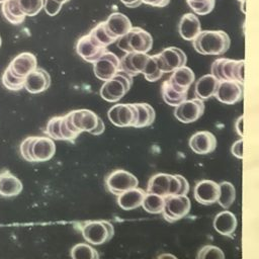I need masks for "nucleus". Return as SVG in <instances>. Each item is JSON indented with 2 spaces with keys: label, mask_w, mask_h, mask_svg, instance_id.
<instances>
[{
  "label": "nucleus",
  "mask_w": 259,
  "mask_h": 259,
  "mask_svg": "<svg viewBox=\"0 0 259 259\" xmlns=\"http://www.w3.org/2000/svg\"><path fill=\"white\" fill-rule=\"evenodd\" d=\"M19 151L28 162H46L55 155L56 145L49 137H28L20 144Z\"/></svg>",
  "instance_id": "1"
},
{
  "label": "nucleus",
  "mask_w": 259,
  "mask_h": 259,
  "mask_svg": "<svg viewBox=\"0 0 259 259\" xmlns=\"http://www.w3.org/2000/svg\"><path fill=\"white\" fill-rule=\"evenodd\" d=\"M231 39L224 30H203L193 39L194 50L201 55H222L230 48Z\"/></svg>",
  "instance_id": "2"
},
{
  "label": "nucleus",
  "mask_w": 259,
  "mask_h": 259,
  "mask_svg": "<svg viewBox=\"0 0 259 259\" xmlns=\"http://www.w3.org/2000/svg\"><path fill=\"white\" fill-rule=\"evenodd\" d=\"M65 116L69 128L77 135H80L82 132H87L91 135L98 136L104 132L102 119L89 109L73 110Z\"/></svg>",
  "instance_id": "3"
},
{
  "label": "nucleus",
  "mask_w": 259,
  "mask_h": 259,
  "mask_svg": "<svg viewBox=\"0 0 259 259\" xmlns=\"http://www.w3.org/2000/svg\"><path fill=\"white\" fill-rule=\"evenodd\" d=\"M153 46L152 35L141 27H132L117 40V47L125 53L147 54Z\"/></svg>",
  "instance_id": "4"
},
{
  "label": "nucleus",
  "mask_w": 259,
  "mask_h": 259,
  "mask_svg": "<svg viewBox=\"0 0 259 259\" xmlns=\"http://www.w3.org/2000/svg\"><path fill=\"white\" fill-rule=\"evenodd\" d=\"M244 60H231L221 58L211 64V75L220 82L236 81L244 83Z\"/></svg>",
  "instance_id": "5"
},
{
  "label": "nucleus",
  "mask_w": 259,
  "mask_h": 259,
  "mask_svg": "<svg viewBox=\"0 0 259 259\" xmlns=\"http://www.w3.org/2000/svg\"><path fill=\"white\" fill-rule=\"evenodd\" d=\"M81 232L87 243L99 246L112 239L114 228L107 221H88L82 225Z\"/></svg>",
  "instance_id": "6"
},
{
  "label": "nucleus",
  "mask_w": 259,
  "mask_h": 259,
  "mask_svg": "<svg viewBox=\"0 0 259 259\" xmlns=\"http://www.w3.org/2000/svg\"><path fill=\"white\" fill-rule=\"evenodd\" d=\"M132 85L133 77L119 72L105 81L100 88V95L108 102H116L127 93Z\"/></svg>",
  "instance_id": "7"
},
{
  "label": "nucleus",
  "mask_w": 259,
  "mask_h": 259,
  "mask_svg": "<svg viewBox=\"0 0 259 259\" xmlns=\"http://www.w3.org/2000/svg\"><path fill=\"white\" fill-rule=\"evenodd\" d=\"M180 190V182L177 174L158 173L153 175L148 182L147 193L159 195L161 197H167L172 195H178Z\"/></svg>",
  "instance_id": "8"
},
{
  "label": "nucleus",
  "mask_w": 259,
  "mask_h": 259,
  "mask_svg": "<svg viewBox=\"0 0 259 259\" xmlns=\"http://www.w3.org/2000/svg\"><path fill=\"white\" fill-rule=\"evenodd\" d=\"M105 185L112 194L119 195L127 190L138 187L139 180L131 172L123 169H117L106 176Z\"/></svg>",
  "instance_id": "9"
},
{
  "label": "nucleus",
  "mask_w": 259,
  "mask_h": 259,
  "mask_svg": "<svg viewBox=\"0 0 259 259\" xmlns=\"http://www.w3.org/2000/svg\"><path fill=\"white\" fill-rule=\"evenodd\" d=\"M191 208V202L187 195H172L165 197L162 211L164 219L168 222H176L185 218Z\"/></svg>",
  "instance_id": "10"
},
{
  "label": "nucleus",
  "mask_w": 259,
  "mask_h": 259,
  "mask_svg": "<svg viewBox=\"0 0 259 259\" xmlns=\"http://www.w3.org/2000/svg\"><path fill=\"white\" fill-rule=\"evenodd\" d=\"M155 56L158 62L159 69L163 74L174 72L175 70L184 67L187 62V57L185 53L175 47L167 48Z\"/></svg>",
  "instance_id": "11"
},
{
  "label": "nucleus",
  "mask_w": 259,
  "mask_h": 259,
  "mask_svg": "<svg viewBox=\"0 0 259 259\" xmlns=\"http://www.w3.org/2000/svg\"><path fill=\"white\" fill-rule=\"evenodd\" d=\"M109 120L118 127L134 126L137 123L138 113L134 103L115 104L109 108L107 112Z\"/></svg>",
  "instance_id": "12"
},
{
  "label": "nucleus",
  "mask_w": 259,
  "mask_h": 259,
  "mask_svg": "<svg viewBox=\"0 0 259 259\" xmlns=\"http://www.w3.org/2000/svg\"><path fill=\"white\" fill-rule=\"evenodd\" d=\"M204 112V102L199 98L184 100L174 109V116L183 123L197 120Z\"/></svg>",
  "instance_id": "13"
},
{
  "label": "nucleus",
  "mask_w": 259,
  "mask_h": 259,
  "mask_svg": "<svg viewBox=\"0 0 259 259\" xmlns=\"http://www.w3.org/2000/svg\"><path fill=\"white\" fill-rule=\"evenodd\" d=\"M118 69L119 58L109 51H107L96 62L93 63V71L95 76L103 81H107L113 77L119 72Z\"/></svg>",
  "instance_id": "14"
},
{
  "label": "nucleus",
  "mask_w": 259,
  "mask_h": 259,
  "mask_svg": "<svg viewBox=\"0 0 259 259\" xmlns=\"http://www.w3.org/2000/svg\"><path fill=\"white\" fill-rule=\"evenodd\" d=\"M77 54L86 62L94 63L107 52L106 48L100 46L89 33L81 36L76 44Z\"/></svg>",
  "instance_id": "15"
},
{
  "label": "nucleus",
  "mask_w": 259,
  "mask_h": 259,
  "mask_svg": "<svg viewBox=\"0 0 259 259\" xmlns=\"http://www.w3.org/2000/svg\"><path fill=\"white\" fill-rule=\"evenodd\" d=\"M244 83L236 81H223L220 82L214 97L222 103L235 104L243 99L244 96Z\"/></svg>",
  "instance_id": "16"
},
{
  "label": "nucleus",
  "mask_w": 259,
  "mask_h": 259,
  "mask_svg": "<svg viewBox=\"0 0 259 259\" xmlns=\"http://www.w3.org/2000/svg\"><path fill=\"white\" fill-rule=\"evenodd\" d=\"M150 55L143 53H126L121 59H119L118 71L124 73L131 77H135L138 74L144 72Z\"/></svg>",
  "instance_id": "17"
},
{
  "label": "nucleus",
  "mask_w": 259,
  "mask_h": 259,
  "mask_svg": "<svg viewBox=\"0 0 259 259\" xmlns=\"http://www.w3.org/2000/svg\"><path fill=\"white\" fill-rule=\"evenodd\" d=\"M45 133L52 140L58 141H69L73 142L79 135L73 133L66 121V116H54L52 117L47 125Z\"/></svg>",
  "instance_id": "18"
},
{
  "label": "nucleus",
  "mask_w": 259,
  "mask_h": 259,
  "mask_svg": "<svg viewBox=\"0 0 259 259\" xmlns=\"http://www.w3.org/2000/svg\"><path fill=\"white\" fill-rule=\"evenodd\" d=\"M220 193L219 183L204 179L196 183L193 189L194 199L203 205H210L218 201Z\"/></svg>",
  "instance_id": "19"
},
{
  "label": "nucleus",
  "mask_w": 259,
  "mask_h": 259,
  "mask_svg": "<svg viewBox=\"0 0 259 259\" xmlns=\"http://www.w3.org/2000/svg\"><path fill=\"white\" fill-rule=\"evenodd\" d=\"M51 85V76L42 68H35L30 72L24 81V88L31 94H38L46 91Z\"/></svg>",
  "instance_id": "20"
},
{
  "label": "nucleus",
  "mask_w": 259,
  "mask_h": 259,
  "mask_svg": "<svg viewBox=\"0 0 259 259\" xmlns=\"http://www.w3.org/2000/svg\"><path fill=\"white\" fill-rule=\"evenodd\" d=\"M189 147L198 155H206L215 150L217 139L212 133L200 131L191 136L189 139Z\"/></svg>",
  "instance_id": "21"
},
{
  "label": "nucleus",
  "mask_w": 259,
  "mask_h": 259,
  "mask_svg": "<svg viewBox=\"0 0 259 259\" xmlns=\"http://www.w3.org/2000/svg\"><path fill=\"white\" fill-rule=\"evenodd\" d=\"M8 67L14 75L25 78L37 67V60L32 53L24 52L13 58Z\"/></svg>",
  "instance_id": "22"
},
{
  "label": "nucleus",
  "mask_w": 259,
  "mask_h": 259,
  "mask_svg": "<svg viewBox=\"0 0 259 259\" xmlns=\"http://www.w3.org/2000/svg\"><path fill=\"white\" fill-rule=\"evenodd\" d=\"M104 26L107 32L115 39L123 36L133 27L130 18L119 12L110 14L104 21Z\"/></svg>",
  "instance_id": "23"
},
{
  "label": "nucleus",
  "mask_w": 259,
  "mask_h": 259,
  "mask_svg": "<svg viewBox=\"0 0 259 259\" xmlns=\"http://www.w3.org/2000/svg\"><path fill=\"white\" fill-rule=\"evenodd\" d=\"M213 229L222 236H232L238 226L237 217L230 210L225 209L215 214L212 222Z\"/></svg>",
  "instance_id": "24"
},
{
  "label": "nucleus",
  "mask_w": 259,
  "mask_h": 259,
  "mask_svg": "<svg viewBox=\"0 0 259 259\" xmlns=\"http://www.w3.org/2000/svg\"><path fill=\"white\" fill-rule=\"evenodd\" d=\"M194 72L189 67H181L173 72L167 81L177 91L181 93H187L191 84L194 82Z\"/></svg>",
  "instance_id": "25"
},
{
  "label": "nucleus",
  "mask_w": 259,
  "mask_h": 259,
  "mask_svg": "<svg viewBox=\"0 0 259 259\" xmlns=\"http://www.w3.org/2000/svg\"><path fill=\"white\" fill-rule=\"evenodd\" d=\"M201 31L200 21L194 13L184 14L178 24V32L185 40H193Z\"/></svg>",
  "instance_id": "26"
},
{
  "label": "nucleus",
  "mask_w": 259,
  "mask_h": 259,
  "mask_svg": "<svg viewBox=\"0 0 259 259\" xmlns=\"http://www.w3.org/2000/svg\"><path fill=\"white\" fill-rule=\"evenodd\" d=\"M22 191L21 181L10 173L4 170L0 173V195L4 197H12L18 195Z\"/></svg>",
  "instance_id": "27"
},
{
  "label": "nucleus",
  "mask_w": 259,
  "mask_h": 259,
  "mask_svg": "<svg viewBox=\"0 0 259 259\" xmlns=\"http://www.w3.org/2000/svg\"><path fill=\"white\" fill-rule=\"evenodd\" d=\"M219 84H220V81L211 74H206L200 77L196 81L195 88H194V93L196 98L205 100L213 96Z\"/></svg>",
  "instance_id": "28"
},
{
  "label": "nucleus",
  "mask_w": 259,
  "mask_h": 259,
  "mask_svg": "<svg viewBox=\"0 0 259 259\" xmlns=\"http://www.w3.org/2000/svg\"><path fill=\"white\" fill-rule=\"evenodd\" d=\"M146 192L139 188H133L117 195V204L123 210H133L142 205Z\"/></svg>",
  "instance_id": "29"
},
{
  "label": "nucleus",
  "mask_w": 259,
  "mask_h": 259,
  "mask_svg": "<svg viewBox=\"0 0 259 259\" xmlns=\"http://www.w3.org/2000/svg\"><path fill=\"white\" fill-rule=\"evenodd\" d=\"M2 14L12 24H20L25 20V15L20 10L16 0H7L1 4Z\"/></svg>",
  "instance_id": "30"
},
{
  "label": "nucleus",
  "mask_w": 259,
  "mask_h": 259,
  "mask_svg": "<svg viewBox=\"0 0 259 259\" xmlns=\"http://www.w3.org/2000/svg\"><path fill=\"white\" fill-rule=\"evenodd\" d=\"M137 108L138 119L135 127H145L151 125L155 120V110L148 103H134Z\"/></svg>",
  "instance_id": "31"
},
{
  "label": "nucleus",
  "mask_w": 259,
  "mask_h": 259,
  "mask_svg": "<svg viewBox=\"0 0 259 259\" xmlns=\"http://www.w3.org/2000/svg\"><path fill=\"white\" fill-rule=\"evenodd\" d=\"M220 193L218 198V203L224 208L228 209L232 206L236 199V188L229 181H223L219 184Z\"/></svg>",
  "instance_id": "32"
},
{
  "label": "nucleus",
  "mask_w": 259,
  "mask_h": 259,
  "mask_svg": "<svg viewBox=\"0 0 259 259\" xmlns=\"http://www.w3.org/2000/svg\"><path fill=\"white\" fill-rule=\"evenodd\" d=\"M161 92H162V98L163 100L170 106H174L176 107L177 105H179L181 102H183L184 100L187 99V93H181L177 90H175L170 84L169 82L166 80L163 82L162 84V88H161Z\"/></svg>",
  "instance_id": "33"
},
{
  "label": "nucleus",
  "mask_w": 259,
  "mask_h": 259,
  "mask_svg": "<svg viewBox=\"0 0 259 259\" xmlns=\"http://www.w3.org/2000/svg\"><path fill=\"white\" fill-rule=\"evenodd\" d=\"M165 204V198L161 197L156 194L146 193L143 201L142 206L143 208L149 213H162Z\"/></svg>",
  "instance_id": "34"
},
{
  "label": "nucleus",
  "mask_w": 259,
  "mask_h": 259,
  "mask_svg": "<svg viewBox=\"0 0 259 259\" xmlns=\"http://www.w3.org/2000/svg\"><path fill=\"white\" fill-rule=\"evenodd\" d=\"M72 259H99L97 251L87 243H78L71 249Z\"/></svg>",
  "instance_id": "35"
},
{
  "label": "nucleus",
  "mask_w": 259,
  "mask_h": 259,
  "mask_svg": "<svg viewBox=\"0 0 259 259\" xmlns=\"http://www.w3.org/2000/svg\"><path fill=\"white\" fill-rule=\"evenodd\" d=\"M24 81H25V78H21L14 75L9 69V67L5 69L1 77V82L3 86L6 89L11 91H18L24 88Z\"/></svg>",
  "instance_id": "36"
},
{
  "label": "nucleus",
  "mask_w": 259,
  "mask_h": 259,
  "mask_svg": "<svg viewBox=\"0 0 259 259\" xmlns=\"http://www.w3.org/2000/svg\"><path fill=\"white\" fill-rule=\"evenodd\" d=\"M89 35L93 39H95L100 46H102L104 48H106L107 46H109L117 40L107 32V30L105 29V26H104V21L98 23L94 28H92L91 31L89 32Z\"/></svg>",
  "instance_id": "37"
},
{
  "label": "nucleus",
  "mask_w": 259,
  "mask_h": 259,
  "mask_svg": "<svg viewBox=\"0 0 259 259\" xmlns=\"http://www.w3.org/2000/svg\"><path fill=\"white\" fill-rule=\"evenodd\" d=\"M17 4L25 16L36 15L44 7V0H16Z\"/></svg>",
  "instance_id": "38"
},
{
  "label": "nucleus",
  "mask_w": 259,
  "mask_h": 259,
  "mask_svg": "<svg viewBox=\"0 0 259 259\" xmlns=\"http://www.w3.org/2000/svg\"><path fill=\"white\" fill-rule=\"evenodd\" d=\"M143 74H144L146 80H148L150 82H155V81L159 80L162 77L163 73L159 69L158 62H157V59H156L155 55L150 56Z\"/></svg>",
  "instance_id": "39"
},
{
  "label": "nucleus",
  "mask_w": 259,
  "mask_h": 259,
  "mask_svg": "<svg viewBox=\"0 0 259 259\" xmlns=\"http://www.w3.org/2000/svg\"><path fill=\"white\" fill-rule=\"evenodd\" d=\"M196 259H226L224 251L214 245L202 246L196 255Z\"/></svg>",
  "instance_id": "40"
},
{
  "label": "nucleus",
  "mask_w": 259,
  "mask_h": 259,
  "mask_svg": "<svg viewBox=\"0 0 259 259\" xmlns=\"http://www.w3.org/2000/svg\"><path fill=\"white\" fill-rule=\"evenodd\" d=\"M191 10L199 15H205L209 13L215 4V0H186Z\"/></svg>",
  "instance_id": "41"
},
{
  "label": "nucleus",
  "mask_w": 259,
  "mask_h": 259,
  "mask_svg": "<svg viewBox=\"0 0 259 259\" xmlns=\"http://www.w3.org/2000/svg\"><path fill=\"white\" fill-rule=\"evenodd\" d=\"M45 11L47 12L48 15L50 16H54L56 14H58L62 8V5L56 3L53 0H44V7Z\"/></svg>",
  "instance_id": "42"
},
{
  "label": "nucleus",
  "mask_w": 259,
  "mask_h": 259,
  "mask_svg": "<svg viewBox=\"0 0 259 259\" xmlns=\"http://www.w3.org/2000/svg\"><path fill=\"white\" fill-rule=\"evenodd\" d=\"M243 146H244V141L242 139L235 142L232 146L231 152L238 159H243Z\"/></svg>",
  "instance_id": "43"
},
{
  "label": "nucleus",
  "mask_w": 259,
  "mask_h": 259,
  "mask_svg": "<svg viewBox=\"0 0 259 259\" xmlns=\"http://www.w3.org/2000/svg\"><path fill=\"white\" fill-rule=\"evenodd\" d=\"M177 177L180 182V190H179L178 195H187V193L189 192V183H188L187 179L184 176L179 175V174H177Z\"/></svg>",
  "instance_id": "44"
},
{
  "label": "nucleus",
  "mask_w": 259,
  "mask_h": 259,
  "mask_svg": "<svg viewBox=\"0 0 259 259\" xmlns=\"http://www.w3.org/2000/svg\"><path fill=\"white\" fill-rule=\"evenodd\" d=\"M170 0H142V3H145L154 7H165L169 4Z\"/></svg>",
  "instance_id": "45"
},
{
  "label": "nucleus",
  "mask_w": 259,
  "mask_h": 259,
  "mask_svg": "<svg viewBox=\"0 0 259 259\" xmlns=\"http://www.w3.org/2000/svg\"><path fill=\"white\" fill-rule=\"evenodd\" d=\"M120 2L128 8H136L142 4V0H120Z\"/></svg>",
  "instance_id": "46"
},
{
  "label": "nucleus",
  "mask_w": 259,
  "mask_h": 259,
  "mask_svg": "<svg viewBox=\"0 0 259 259\" xmlns=\"http://www.w3.org/2000/svg\"><path fill=\"white\" fill-rule=\"evenodd\" d=\"M236 131L238 132V134L242 137L243 134V115H241L238 120L236 121Z\"/></svg>",
  "instance_id": "47"
},
{
  "label": "nucleus",
  "mask_w": 259,
  "mask_h": 259,
  "mask_svg": "<svg viewBox=\"0 0 259 259\" xmlns=\"http://www.w3.org/2000/svg\"><path fill=\"white\" fill-rule=\"evenodd\" d=\"M53 1H55L56 3H58V4H60V5H62V6H63V4L68 3V2H69V1H71V0H53Z\"/></svg>",
  "instance_id": "48"
},
{
  "label": "nucleus",
  "mask_w": 259,
  "mask_h": 259,
  "mask_svg": "<svg viewBox=\"0 0 259 259\" xmlns=\"http://www.w3.org/2000/svg\"><path fill=\"white\" fill-rule=\"evenodd\" d=\"M7 0H0V4H3L4 2H6Z\"/></svg>",
  "instance_id": "49"
},
{
  "label": "nucleus",
  "mask_w": 259,
  "mask_h": 259,
  "mask_svg": "<svg viewBox=\"0 0 259 259\" xmlns=\"http://www.w3.org/2000/svg\"><path fill=\"white\" fill-rule=\"evenodd\" d=\"M1 44H2V39H1V37H0V47H1Z\"/></svg>",
  "instance_id": "50"
},
{
  "label": "nucleus",
  "mask_w": 259,
  "mask_h": 259,
  "mask_svg": "<svg viewBox=\"0 0 259 259\" xmlns=\"http://www.w3.org/2000/svg\"><path fill=\"white\" fill-rule=\"evenodd\" d=\"M239 1H241V2H243V1H245V0H239Z\"/></svg>",
  "instance_id": "51"
}]
</instances>
